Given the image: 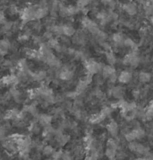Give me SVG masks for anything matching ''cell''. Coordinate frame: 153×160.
<instances>
[{
	"mask_svg": "<svg viewBox=\"0 0 153 160\" xmlns=\"http://www.w3.org/2000/svg\"><path fill=\"white\" fill-rule=\"evenodd\" d=\"M70 140V137L68 135H64V133L58 137H56V141L58 143V145H59L60 147H63L64 146L68 141Z\"/></svg>",
	"mask_w": 153,
	"mask_h": 160,
	"instance_id": "cell-19",
	"label": "cell"
},
{
	"mask_svg": "<svg viewBox=\"0 0 153 160\" xmlns=\"http://www.w3.org/2000/svg\"><path fill=\"white\" fill-rule=\"evenodd\" d=\"M107 38H108V37H107V34H106L105 32H101V31L96 35V39L98 40V42H99V43H101V42L106 41Z\"/></svg>",
	"mask_w": 153,
	"mask_h": 160,
	"instance_id": "cell-29",
	"label": "cell"
},
{
	"mask_svg": "<svg viewBox=\"0 0 153 160\" xmlns=\"http://www.w3.org/2000/svg\"><path fill=\"white\" fill-rule=\"evenodd\" d=\"M85 160H98V158H94V157H91V156H88Z\"/></svg>",
	"mask_w": 153,
	"mask_h": 160,
	"instance_id": "cell-50",
	"label": "cell"
},
{
	"mask_svg": "<svg viewBox=\"0 0 153 160\" xmlns=\"http://www.w3.org/2000/svg\"><path fill=\"white\" fill-rule=\"evenodd\" d=\"M63 30H64V35L67 37H72L75 34V29L71 25H63Z\"/></svg>",
	"mask_w": 153,
	"mask_h": 160,
	"instance_id": "cell-20",
	"label": "cell"
},
{
	"mask_svg": "<svg viewBox=\"0 0 153 160\" xmlns=\"http://www.w3.org/2000/svg\"><path fill=\"white\" fill-rule=\"evenodd\" d=\"M150 108H151L153 109V101H152V102H151V105H150Z\"/></svg>",
	"mask_w": 153,
	"mask_h": 160,
	"instance_id": "cell-52",
	"label": "cell"
},
{
	"mask_svg": "<svg viewBox=\"0 0 153 160\" xmlns=\"http://www.w3.org/2000/svg\"><path fill=\"white\" fill-rule=\"evenodd\" d=\"M99 45L101 46V48L103 49H105V50H107V51H109V50H110V45H109V43H108L107 41H104V42L99 43Z\"/></svg>",
	"mask_w": 153,
	"mask_h": 160,
	"instance_id": "cell-40",
	"label": "cell"
},
{
	"mask_svg": "<svg viewBox=\"0 0 153 160\" xmlns=\"http://www.w3.org/2000/svg\"><path fill=\"white\" fill-rule=\"evenodd\" d=\"M2 64H3V66H5V67H12V66H13V62H12L11 60H7V59H6V60L3 61Z\"/></svg>",
	"mask_w": 153,
	"mask_h": 160,
	"instance_id": "cell-41",
	"label": "cell"
},
{
	"mask_svg": "<svg viewBox=\"0 0 153 160\" xmlns=\"http://www.w3.org/2000/svg\"><path fill=\"white\" fill-rule=\"evenodd\" d=\"M125 158H126V155H125V153L123 150H119V151L116 153V158L118 160L125 159Z\"/></svg>",
	"mask_w": 153,
	"mask_h": 160,
	"instance_id": "cell-38",
	"label": "cell"
},
{
	"mask_svg": "<svg viewBox=\"0 0 153 160\" xmlns=\"http://www.w3.org/2000/svg\"><path fill=\"white\" fill-rule=\"evenodd\" d=\"M125 39L124 36L122 35L121 33H114L112 35V41L115 43V45L116 47H122V46H125L124 42H125Z\"/></svg>",
	"mask_w": 153,
	"mask_h": 160,
	"instance_id": "cell-15",
	"label": "cell"
},
{
	"mask_svg": "<svg viewBox=\"0 0 153 160\" xmlns=\"http://www.w3.org/2000/svg\"><path fill=\"white\" fill-rule=\"evenodd\" d=\"M109 80L111 83H115L116 81H118V76L116 75V73H114L113 75H111V76L109 77Z\"/></svg>",
	"mask_w": 153,
	"mask_h": 160,
	"instance_id": "cell-43",
	"label": "cell"
},
{
	"mask_svg": "<svg viewBox=\"0 0 153 160\" xmlns=\"http://www.w3.org/2000/svg\"><path fill=\"white\" fill-rule=\"evenodd\" d=\"M140 62H141V60H140V57L135 52L129 53L123 59V64H125V65H131L134 68L138 67Z\"/></svg>",
	"mask_w": 153,
	"mask_h": 160,
	"instance_id": "cell-2",
	"label": "cell"
},
{
	"mask_svg": "<svg viewBox=\"0 0 153 160\" xmlns=\"http://www.w3.org/2000/svg\"><path fill=\"white\" fill-rule=\"evenodd\" d=\"M125 139L128 142H132V141H134L136 140V137H135V134L134 133V132L131 131V132H129L128 133L125 135Z\"/></svg>",
	"mask_w": 153,
	"mask_h": 160,
	"instance_id": "cell-32",
	"label": "cell"
},
{
	"mask_svg": "<svg viewBox=\"0 0 153 160\" xmlns=\"http://www.w3.org/2000/svg\"><path fill=\"white\" fill-rule=\"evenodd\" d=\"M62 160H74V158L71 156L69 152H64L62 156Z\"/></svg>",
	"mask_w": 153,
	"mask_h": 160,
	"instance_id": "cell-39",
	"label": "cell"
},
{
	"mask_svg": "<svg viewBox=\"0 0 153 160\" xmlns=\"http://www.w3.org/2000/svg\"><path fill=\"white\" fill-rule=\"evenodd\" d=\"M50 31L53 32V34H55V35H58V36L64 35L63 26H61V25H53V27L51 28Z\"/></svg>",
	"mask_w": 153,
	"mask_h": 160,
	"instance_id": "cell-24",
	"label": "cell"
},
{
	"mask_svg": "<svg viewBox=\"0 0 153 160\" xmlns=\"http://www.w3.org/2000/svg\"><path fill=\"white\" fill-rule=\"evenodd\" d=\"M133 96H134V98H136V99L140 98V90H134V91H133Z\"/></svg>",
	"mask_w": 153,
	"mask_h": 160,
	"instance_id": "cell-44",
	"label": "cell"
},
{
	"mask_svg": "<svg viewBox=\"0 0 153 160\" xmlns=\"http://www.w3.org/2000/svg\"><path fill=\"white\" fill-rule=\"evenodd\" d=\"M104 66L105 65H103L102 63H98V62H96L95 60H92V59L85 61L86 71L88 72V73L91 74V75H94V74L99 72H102Z\"/></svg>",
	"mask_w": 153,
	"mask_h": 160,
	"instance_id": "cell-1",
	"label": "cell"
},
{
	"mask_svg": "<svg viewBox=\"0 0 153 160\" xmlns=\"http://www.w3.org/2000/svg\"><path fill=\"white\" fill-rule=\"evenodd\" d=\"M145 146L143 144H140V143H137V147H136V153L140 154V155H143L144 151H145Z\"/></svg>",
	"mask_w": 153,
	"mask_h": 160,
	"instance_id": "cell-34",
	"label": "cell"
},
{
	"mask_svg": "<svg viewBox=\"0 0 153 160\" xmlns=\"http://www.w3.org/2000/svg\"><path fill=\"white\" fill-rule=\"evenodd\" d=\"M123 9L129 15H135V14H137V12H138L137 6L134 3H132V2L125 4L123 6Z\"/></svg>",
	"mask_w": 153,
	"mask_h": 160,
	"instance_id": "cell-8",
	"label": "cell"
},
{
	"mask_svg": "<svg viewBox=\"0 0 153 160\" xmlns=\"http://www.w3.org/2000/svg\"><path fill=\"white\" fill-rule=\"evenodd\" d=\"M0 21H1V23H2L3 25H4V24H5V23L7 22V20H6L5 15H4V13H2V15H1V20H0Z\"/></svg>",
	"mask_w": 153,
	"mask_h": 160,
	"instance_id": "cell-47",
	"label": "cell"
},
{
	"mask_svg": "<svg viewBox=\"0 0 153 160\" xmlns=\"http://www.w3.org/2000/svg\"><path fill=\"white\" fill-rule=\"evenodd\" d=\"M48 160H54L53 158H49V159H48Z\"/></svg>",
	"mask_w": 153,
	"mask_h": 160,
	"instance_id": "cell-55",
	"label": "cell"
},
{
	"mask_svg": "<svg viewBox=\"0 0 153 160\" xmlns=\"http://www.w3.org/2000/svg\"><path fill=\"white\" fill-rule=\"evenodd\" d=\"M88 85H89V83H87L84 80H82V81L78 83V85H77L76 91L77 93H78V95L83 93V92L86 90V89L88 88Z\"/></svg>",
	"mask_w": 153,
	"mask_h": 160,
	"instance_id": "cell-21",
	"label": "cell"
},
{
	"mask_svg": "<svg viewBox=\"0 0 153 160\" xmlns=\"http://www.w3.org/2000/svg\"><path fill=\"white\" fill-rule=\"evenodd\" d=\"M124 44L125 47H127V48H133V49H137V44L134 42V40L132 39V38H127L125 39V42H124Z\"/></svg>",
	"mask_w": 153,
	"mask_h": 160,
	"instance_id": "cell-27",
	"label": "cell"
},
{
	"mask_svg": "<svg viewBox=\"0 0 153 160\" xmlns=\"http://www.w3.org/2000/svg\"><path fill=\"white\" fill-rule=\"evenodd\" d=\"M74 106L75 107H77V108H82L83 106V100L82 99H76L75 101H74Z\"/></svg>",
	"mask_w": 153,
	"mask_h": 160,
	"instance_id": "cell-45",
	"label": "cell"
},
{
	"mask_svg": "<svg viewBox=\"0 0 153 160\" xmlns=\"http://www.w3.org/2000/svg\"><path fill=\"white\" fill-rule=\"evenodd\" d=\"M140 36H145L146 35V30L145 29H140Z\"/></svg>",
	"mask_w": 153,
	"mask_h": 160,
	"instance_id": "cell-49",
	"label": "cell"
},
{
	"mask_svg": "<svg viewBox=\"0 0 153 160\" xmlns=\"http://www.w3.org/2000/svg\"><path fill=\"white\" fill-rule=\"evenodd\" d=\"M37 8L32 7H29L24 8L21 13V18L23 21V22H31L32 20H35V11Z\"/></svg>",
	"mask_w": 153,
	"mask_h": 160,
	"instance_id": "cell-3",
	"label": "cell"
},
{
	"mask_svg": "<svg viewBox=\"0 0 153 160\" xmlns=\"http://www.w3.org/2000/svg\"><path fill=\"white\" fill-rule=\"evenodd\" d=\"M133 79V74L129 71H122L118 75V81L121 83H129Z\"/></svg>",
	"mask_w": 153,
	"mask_h": 160,
	"instance_id": "cell-7",
	"label": "cell"
},
{
	"mask_svg": "<svg viewBox=\"0 0 153 160\" xmlns=\"http://www.w3.org/2000/svg\"><path fill=\"white\" fill-rule=\"evenodd\" d=\"M74 72L73 70H69V69H66L64 67H62V69L59 72V78L62 80V81H71L73 78H74Z\"/></svg>",
	"mask_w": 153,
	"mask_h": 160,
	"instance_id": "cell-4",
	"label": "cell"
},
{
	"mask_svg": "<svg viewBox=\"0 0 153 160\" xmlns=\"http://www.w3.org/2000/svg\"><path fill=\"white\" fill-rule=\"evenodd\" d=\"M47 72L44 70H40L36 72H32V79L33 81L36 82H42L45 79H47Z\"/></svg>",
	"mask_w": 153,
	"mask_h": 160,
	"instance_id": "cell-12",
	"label": "cell"
},
{
	"mask_svg": "<svg viewBox=\"0 0 153 160\" xmlns=\"http://www.w3.org/2000/svg\"><path fill=\"white\" fill-rule=\"evenodd\" d=\"M113 108L112 107H105L103 110H102V114L105 115L106 117H109L111 115V114L113 113Z\"/></svg>",
	"mask_w": 153,
	"mask_h": 160,
	"instance_id": "cell-33",
	"label": "cell"
},
{
	"mask_svg": "<svg viewBox=\"0 0 153 160\" xmlns=\"http://www.w3.org/2000/svg\"><path fill=\"white\" fill-rule=\"evenodd\" d=\"M109 94L112 95L115 98L122 99L125 95V89L122 86H115L109 90Z\"/></svg>",
	"mask_w": 153,
	"mask_h": 160,
	"instance_id": "cell-5",
	"label": "cell"
},
{
	"mask_svg": "<svg viewBox=\"0 0 153 160\" xmlns=\"http://www.w3.org/2000/svg\"><path fill=\"white\" fill-rule=\"evenodd\" d=\"M9 92H10V94L12 95V98L14 99L15 102H22V94H21V92H20L19 90H17L16 88H14V87L11 88L10 90H9Z\"/></svg>",
	"mask_w": 153,
	"mask_h": 160,
	"instance_id": "cell-17",
	"label": "cell"
},
{
	"mask_svg": "<svg viewBox=\"0 0 153 160\" xmlns=\"http://www.w3.org/2000/svg\"><path fill=\"white\" fill-rule=\"evenodd\" d=\"M28 160H35V159H32V158H29Z\"/></svg>",
	"mask_w": 153,
	"mask_h": 160,
	"instance_id": "cell-54",
	"label": "cell"
},
{
	"mask_svg": "<svg viewBox=\"0 0 153 160\" xmlns=\"http://www.w3.org/2000/svg\"><path fill=\"white\" fill-rule=\"evenodd\" d=\"M107 128H108V131H109L110 135H112L115 138L118 136V133H119V126H118L117 122H115V121L109 122L108 126H107Z\"/></svg>",
	"mask_w": 153,
	"mask_h": 160,
	"instance_id": "cell-10",
	"label": "cell"
},
{
	"mask_svg": "<svg viewBox=\"0 0 153 160\" xmlns=\"http://www.w3.org/2000/svg\"><path fill=\"white\" fill-rule=\"evenodd\" d=\"M12 48V44L7 38H3L0 42V52L2 56L7 55L8 50Z\"/></svg>",
	"mask_w": 153,
	"mask_h": 160,
	"instance_id": "cell-9",
	"label": "cell"
},
{
	"mask_svg": "<svg viewBox=\"0 0 153 160\" xmlns=\"http://www.w3.org/2000/svg\"><path fill=\"white\" fill-rule=\"evenodd\" d=\"M143 9H144V13L147 15H150L152 16L153 15V5L152 4H147L143 7Z\"/></svg>",
	"mask_w": 153,
	"mask_h": 160,
	"instance_id": "cell-30",
	"label": "cell"
},
{
	"mask_svg": "<svg viewBox=\"0 0 153 160\" xmlns=\"http://www.w3.org/2000/svg\"><path fill=\"white\" fill-rule=\"evenodd\" d=\"M48 13V9L47 7H39L35 11V20H40L47 16Z\"/></svg>",
	"mask_w": 153,
	"mask_h": 160,
	"instance_id": "cell-13",
	"label": "cell"
},
{
	"mask_svg": "<svg viewBox=\"0 0 153 160\" xmlns=\"http://www.w3.org/2000/svg\"><path fill=\"white\" fill-rule=\"evenodd\" d=\"M151 77V74L148 72H140L139 73V81L142 83H147L150 82Z\"/></svg>",
	"mask_w": 153,
	"mask_h": 160,
	"instance_id": "cell-18",
	"label": "cell"
},
{
	"mask_svg": "<svg viewBox=\"0 0 153 160\" xmlns=\"http://www.w3.org/2000/svg\"><path fill=\"white\" fill-rule=\"evenodd\" d=\"M106 59H107V62L110 65H114L116 63V58H115V54L112 51H107V53H106Z\"/></svg>",
	"mask_w": 153,
	"mask_h": 160,
	"instance_id": "cell-22",
	"label": "cell"
},
{
	"mask_svg": "<svg viewBox=\"0 0 153 160\" xmlns=\"http://www.w3.org/2000/svg\"><path fill=\"white\" fill-rule=\"evenodd\" d=\"M101 2L105 5H109V3L111 2V0H101Z\"/></svg>",
	"mask_w": 153,
	"mask_h": 160,
	"instance_id": "cell-51",
	"label": "cell"
},
{
	"mask_svg": "<svg viewBox=\"0 0 153 160\" xmlns=\"http://www.w3.org/2000/svg\"><path fill=\"white\" fill-rule=\"evenodd\" d=\"M78 96V93L76 92H67L66 93V97L68 98H73V99H75Z\"/></svg>",
	"mask_w": 153,
	"mask_h": 160,
	"instance_id": "cell-42",
	"label": "cell"
},
{
	"mask_svg": "<svg viewBox=\"0 0 153 160\" xmlns=\"http://www.w3.org/2000/svg\"><path fill=\"white\" fill-rule=\"evenodd\" d=\"M102 77L105 79H108L111 75H113L114 73H115V69L112 66V65H105L103 70H102Z\"/></svg>",
	"mask_w": 153,
	"mask_h": 160,
	"instance_id": "cell-14",
	"label": "cell"
},
{
	"mask_svg": "<svg viewBox=\"0 0 153 160\" xmlns=\"http://www.w3.org/2000/svg\"><path fill=\"white\" fill-rule=\"evenodd\" d=\"M116 153H117L116 150L112 149V148H108L105 151V155L109 160H115V158H116Z\"/></svg>",
	"mask_w": 153,
	"mask_h": 160,
	"instance_id": "cell-25",
	"label": "cell"
},
{
	"mask_svg": "<svg viewBox=\"0 0 153 160\" xmlns=\"http://www.w3.org/2000/svg\"><path fill=\"white\" fill-rule=\"evenodd\" d=\"M64 152L63 151H55L53 155H52V158L54 160H59L62 159V156H63Z\"/></svg>",
	"mask_w": 153,
	"mask_h": 160,
	"instance_id": "cell-35",
	"label": "cell"
},
{
	"mask_svg": "<svg viewBox=\"0 0 153 160\" xmlns=\"http://www.w3.org/2000/svg\"><path fill=\"white\" fill-rule=\"evenodd\" d=\"M151 22H152V23H153V15H152V16H151Z\"/></svg>",
	"mask_w": 153,
	"mask_h": 160,
	"instance_id": "cell-53",
	"label": "cell"
},
{
	"mask_svg": "<svg viewBox=\"0 0 153 160\" xmlns=\"http://www.w3.org/2000/svg\"><path fill=\"white\" fill-rule=\"evenodd\" d=\"M77 50L75 49H74V48H68L67 49V53H68V55H70V56H73V57H74V55H75V53H76Z\"/></svg>",
	"mask_w": 153,
	"mask_h": 160,
	"instance_id": "cell-46",
	"label": "cell"
},
{
	"mask_svg": "<svg viewBox=\"0 0 153 160\" xmlns=\"http://www.w3.org/2000/svg\"><path fill=\"white\" fill-rule=\"evenodd\" d=\"M136 147H137V142L132 141V142H129V144H128V148L132 152H135L136 151Z\"/></svg>",
	"mask_w": 153,
	"mask_h": 160,
	"instance_id": "cell-37",
	"label": "cell"
},
{
	"mask_svg": "<svg viewBox=\"0 0 153 160\" xmlns=\"http://www.w3.org/2000/svg\"><path fill=\"white\" fill-rule=\"evenodd\" d=\"M39 125L40 124H38L37 122H32L31 127H30V131L34 134H38V132H40V126Z\"/></svg>",
	"mask_w": 153,
	"mask_h": 160,
	"instance_id": "cell-31",
	"label": "cell"
},
{
	"mask_svg": "<svg viewBox=\"0 0 153 160\" xmlns=\"http://www.w3.org/2000/svg\"><path fill=\"white\" fill-rule=\"evenodd\" d=\"M38 123L43 126V127H47L48 125H50L51 121H52V116L49 115H39L38 118Z\"/></svg>",
	"mask_w": 153,
	"mask_h": 160,
	"instance_id": "cell-11",
	"label": "cell"
},
{
	"mask_svg": "<svg viewBox=\"0 0 153 160\" xmlns=\"http://www.w3.org/2000/svg\"><path fill=\"white\" fill-rule=\"evenodd\" d=\"M107 148H112V149H115L117 150L119 148V143L115 140H109L107 141Z\"/></svg>",
	"mask_w": 153,
	"mask_h": 160,
	"instance_id": "cell-26",
	"label": "cell"
},
{
	"mask_svg": "<svg viewBox=\"0 0 153 160\" xmlns=\"http://www.w3.org/2000/svg\"><path fill=\"white\" fill-rule=\"evenodd\" d=\"M21 82L19 77L17 75H7V76L3 77L2 79V83L4 85H16Z\"/></svg>",
	"mask_w": 153,
	"mask_h": 160,
	"instance_id": "cell-6",
	"label": "cell"
},
{
	"mask_svg": "<svg viewBox=\"0 0 153 160\" xmlns=\"http://www.w3.org/2000/svg\"><path fill=\"white\" fill-rule=\"evenodd\" d=\"M95 81H96V82L99 84V85L103 83V79H101L100 77H97V78L95 79Z\"/></svg>",
	"mask_w": 153,
	"mask_h": 160,
	"instance_id": "cell-48",
	"label": "cell"
},
{
	"mask_svg": "<svg viewBox=\"0 0 153 160\" xmlns=\"http://www.w3.org/2000/svg\"><path fill=\"white\" fill-rule=\"evenodd\" d=\"M133 132H134V133L135 134V137H136V139H138V140H140V139H143L145 136H146V132H145V130L142 128H137V129H134L133 130Z\"/></svg>",
	"mask_w": 153,
	"mask_h": 160,
	"instance_id": "cell-23",
	"label": "cell"
},
{
	"mask_svg": "<svg viewBox=\"0 0 153 160\" xmlns=\"http://www.w3.org/2000/svg\"><path fill=\"white\" fill-rule=\"evenodd\" d=\"M48 44L52 48H57L58 45H59V43H58V41L56 39V38H52L50 39H48Z\"/></svg>",
	"mask_w": 153,
	"mask_h": 160,
	"instance_id": "cell-36",
	"label": "cell"
},
{
	"mask_svg": "<svg viewBox=\"0 0 153 160\" xmlns=\"http://www.w3.org/2000/svg\"><path fill=\"white\" fill-rule=\"evenodd\" d=\"M105 118H106V116L103 115L102 113H99V114L91 115L90 118H89V122L91 123H100L105 120Z\"/></svg>",
	"mask_w": 153,
	"mask_h": 160,
	"instance_id": "cell-16",
	"label": "cell"
},
{
	"mask_svg": "<svg viewBox=\"0 0 153 160\" xmlns=\"http://www.w3.org/2000/svg\"><path fill=\"white\" fill-rule=\"evenodd\" d=\"M56 150L54 149V148L50 146V145H46L43 148V151L42 153L44 154L45 156H52L53 153L55 152Z\"/></svg>",
	"mask_w": 153,
	"mask_h": 160,
	"instance_id": "cell-28",
	"label": "cell"
}]
</instances>
